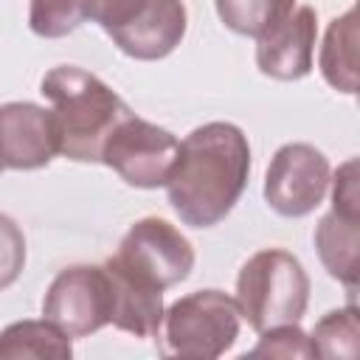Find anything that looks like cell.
Returning a JSON list of instances; mask_svg holds the SVG:
<instances>
[{
  "instance_id": "12",
  "label": "cell",
  "mask_w": 360,
  "mask_h": 360,
  "mask_svg": "<svg viewBox=\"0 0 360 360\" xmlns=\"http://www.w3.org/2000/svg\"><path fill=\"white\" fill-rule=\"evenodd\" d=\"M107 278H110V323L121 332H129L135 338H158L163 323V292L141 284L127 270H121L112 259L104 262Z\"/></svg>"
},
{
  "instance_id": "11",
  "label": "cell",
  "mask_w": 360,
  "mask_h": 360,
  "mask_svg": "<svg viewBox=\"0 0 360 360\" xmlns=\"http://www.w3.org/2000/svg\"><path fill=\"white\" fill-rule=\"evenodd\" d=\"M186 25L188 17L183 0H149L135 20L107 37L121 53L141 62H155L169 56L180 45V39L186 37Z\"/></svg>"
},
{
  "instance_id": "13",
  "label": "cell",
  "mask_w": 360,
  "mask_h": 360,
  "mask_svg": "<svg viewBox=\"0 0 360 360\" xmlns=\"http://www.w3.org/2000/svg\"><path fill=\"white\" fill-rule=\"evenodd\" d=\"M357 248H360V214L329 211L315 228V250L332 278L349 292L357 290Z\"/></svg>"
},
{
  "instance_id": "19",
  "label": "cell",
  "mask_w": 360,
  "mask_h": 360,
  "mask_svg": "<svg viewBox=\"0 0 360 360\" xmlns=\"http://www.w3.org/2000/svg\"><path fill=\"white\" fill-rule=\"evenodd\" d=\"M259 343L250 349L253 357H315L309 335L298 323H281L259 332Z\"/></svg>"
},
{
  "instance_id": "21",
  "label": "cell",
  "mask_w": 360,
  "mask_h": 360,
  "mask_svg": "<svg viewBox=\"0 0 360 360\" xmlns=\"http://www.w3.org/2000/svg\"><path fill=\"white\" fill-rule=\"evenodd\" d=\"M149 0H82V11L87 20L98 22L107 34L118 31L129 20H135Z\"/></svg>"
},
{
  "instance_id": "2",
  "label": "cell",
  "mask_w": 360,
  "mask_h": 360,
  "mask_svg": "<svg viewBox=\"0 0 360 360\" xmlns=\"http://www.w3.org/2000/svg\"><path fill=\"white\" fill-rule=\"evenodd\" d=\"M39 93L51 101L59 129V155L76 163H101L110 132L129 115L127 101L96 73L59 65L42 76Z\"/></svg>"
},
{
  "instance_id": "15",
  "label": "cell",
  "mask_w": 360,
  "mask_h": 360,
  "mask_svg": "<svg viewBox=\"0 0 360 360\" xmlns=\"http://www.w3.org/2000/svg\"><path fill=\"white\" fill-rule=\"evenodd\" d=\"M70 354H73L70 335H65L48 318H42V321H14L0 332V360H20V357L68 360Z\"/></svg>"
},
{
  "instance_id": "22",
  "label": "cell",
  "mask_w": 360,
  "mask_h": 360,
  "mask_svg": "<svg viewBox=\"0 0 360 360\" xmlns=\"http://www.w3.org/2000/svg\"><path fill=\"white\" fill-rule=\"evenodd\" d=\"M332 183V208L343 214H360V191H357V160H346L338 166Z\"/></svg>"
},
{
  "instance_id": "3",
  "label": "cell",
  "mask_w": 360,
  "mask_h": 360,
  "mask_svg": "<svg viewBox=\"0 0 360 360\" xmlns=\"http://www.w3.org/2000/svg\"><path fill=\"white\" fill-rule=\"evenodd\" d=\"M236 304L256 332L298 323L309 304V276L292 253L281 248L259 250L236 276Z\"/></svg>"
},
{
  "instance_id": "5",
  "label": "cell",
  "mask_w": 360,
  "mask_h": 360,
  "mask_svg": "<svg viewBox=\"0 0 360 360\" xmlns=\"http://www.w3.org/2000/svg\"><path fill=\"white\" fill-rule=\"evenodd\" d=\"M121 270H127L141 284L155 290H169L186 281L194 270L191 242L166 219L143 217L118 242L115 256H110Z\"/></svg>"
},
{
  "instance_id": "8",
  "label": "cell",
  "mask_w": 360,
  "mask_h": 360,
  "mask_svg": "<svg viewBox=\"0 0 360 360\" xmlns=\"http://www.w3.org/2000/svg\"><path fill=\"white\" fill-rule=\"evenodd\" d=\"M329 160L312 143H284L264 174V200L281 217H307L329 188Z\"/></svg>"
},
{
  "instance_id": "1",
  "label": "cell",
  "mask_w": 360,
  "mask_h": 360,
  "mask_svg": "<svg viewBox=\"0 0 360 360\" xmlns=\"http://www.w3.org/2000/svg\"><path fill=\"white\" fill-rule=\"evenodd\" d=\"M250 177V143L236 124L211 121L191 129L174 155L166 194L191 228H214L239 202Z\"/></svg>"
},
{
  "instance_id": "17",
  "label": "cell",
  "mask_w": 360,
  "mask_h": 360,
  "mask_svg": "<svg viewBox=\"0 0 360 360\" xmlns=\"http://www.w3.org/2000/svg\"><path fill=\"white\" fill-rule=\"evenodd\" d=\"M214 6L228 31L259 39L295 8V0H214Z\"/></svg>"
},
{
  "instance_id": "10",
  "label": "cell",
  "mask_w": 360,
  "mask_h": 360,
  "mask_svg": "<svg viewBox=\"0 0 360 360\" xmlns=\"http://www.w3.org/2000/svg\"><path fill=\"white\" fill-rule=\"evenodd\" d=\"M318 17L312 6L292 8L281 22L264 31L256 42V65L264 76L278 82L304 79L315 62Z\"/></svg>"
},
{
  "instance_id": "20",
  "label": "cell",
  "mask_w": 360,
  "mask_h": 360,
  "mask_svg": "<svg viewBox=\"0 0 360 360\" xmlns=\"http://www.w3.org/2000/svg\"><path fill=\"white\" fill-rule=\"evenodd\" d=\"M25 267V236L20 225L0 214V290L11 287Z\"/></svg>"
},
{
  "instance_id": "7",
  "label": "cell",
  "mask_w": 360,
  "mask_h": 360,
  "mask_svg": "<svg viewBox=\"0 0 360 360\" xmlns=\"http://www.w3.org/2000/svg\"><path fill=\"white\" fill-rule=\"evenodd\" d=\"M112 295L104 264H73L56 273L42 298V315L70 338H87L110 323Z\"/></svg>"
},
{
  "instance_id": "16",
  "label": "cell",
  "mask_w": 360,
  "mask_h": 360,
  "mask_svg": "<svg viewBox=\"0 0 360 360\" xmlns=\"http://www.w3.org/2000/svg\"><path fill=\"white\" fill-rule=\"evenodd\" d=\"M312 354L315 357H326V360H354L357 349H360V321H357V307L349 304L343 309H332L326 312L312 335Z\"/></svg>"
},
{
  "instance_id": "4",
  "label": "cell",
  "mask_w": 360,
  "mask_h": 360,
  "mask_svg": "<svg viewBox=\"0 0 360 360\" xmlns=\"http://www.w3.org/2000/svg\"><path fill=\"white\" fill-rule=\"evenodd\" d=\"M239 323L242 312L236 298L225 295L222 290L188 292L163 309L158 352L163 357L214 360L236 343Z\"/></svg>"
},
{
  "instance_id": "6",
  "label": "cell",
  "mask_w": 360,
  "mask_h": 360,
  "mask_svg": "<svg viewBox=\"0 0 360 360\" xmlns=\"http://www.w3.org/2000/svg\"><path fill=\"white\" fill-rule=\"evenodd\" d=\"M177 146L180 141L169 129L129 112L104 141L101 163L110 166L127 186L158 188L169 177Z\"/></svg>"
},
{
  "instance_id": "18",
  "label": "cell",
  "mask_w": 360,
  "mask_h": 360,
  "mask_svg": "<svg viewBox=\"0 0 360 360\" xmlns=\"http://www.w3.org/2000/svg\"><path fill=\"white\" fill-rule=\"evenodd\" d=\"M84 20L82 0H31L28 25L37 37L59 39L76 31Z\"/></svg>"
},
{
  "instance_id": "9",
  "label": "cell",
  "mask_w": 360,
  "mask_h": 360,
  "mask_svg": "<svg viewBox=\"0 0 360 360\" xmlns=\"http://www.w3.org/2000/svg\"><path fill=\"white\" fill-rule=\"evenodd\" d=\"M59 155L53 112L34 101L0 104V169H42Z\"/></svg>"
},
{
  "instance_id": "14",
  "label": "cell",
  "mask_w": 360,
  "mask_h": 360,
  "mask_svg": "<svg viewBox=\"0 0 360 360\" xmlns=\"http://www.w3.org/2000/svg\"><path fill=\"white\" fill-rule=\"evenodd\" d=\"M318 68L329 87L349 96L357 93V8H349L329 22Z\"/></svg>"
}]
</instances>
